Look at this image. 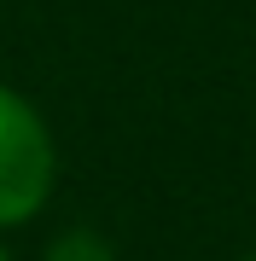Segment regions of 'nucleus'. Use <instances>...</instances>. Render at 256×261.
I'll return each mask as SVG.
<instances>
[{
  "mask_svg": "<svg viewBox=\"0 0 256 261\" xmlns=\"http://www.w3.org/2000/svg\"><path fill=\"white\" fill-rule=\"evenodd\" d=\"M53 192V134L24 93L0 87V226L29 221Z\"/></svg>",
  "mask_w": 256,
  "mask_h": 261,
  "instance_id": "obj_1",
  "label": "nucleus"
},
{
  "mask_svg": "<svg viewBox=\"0 0 256 261\" xmlns=\"http://www.w3.org/2000/svg\"><path fill=\"white\" fill-rule=\"evenodd\" d=\"M47 261H117V255H111V244H105L99 232H64L47 250Z\"/></svg>",
  "mask_w": 256,
  "mask_h": 261,
  "instance_id": "obj_2",
  "label": "nucleus"
},
{
  "mask_svg": "<svg viewBox=\"0 0 256 261\" xmlns=\"http://www.w3.org/2000/svg\"><path fill=\"white\" fill-rule=\"evenodd\" d=\"M0 261H6V250H0Z\"/></svg>",
  "mask_w": 256,
  "mask_h": 261,
  "instance_id": "obj_3",
  "label": "nucleus"
},
{
  "mask_svg": "<svg viewBox=\"0 0 256 261\" xmlns=\"http://www.w3.org/2000/svg\"><path fill=\"white\" fill-rule=\"evenodd\" d=\"M245 261H256V255H245Z\"/></svg>",
  "mask_w": 256,
  "mask_h": 261,
  "instance_id": "obj_4",
  "label": "nucleus"
}]
</instances>
